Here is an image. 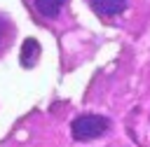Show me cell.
Here are the masks:
<instances>
[{
  "label": "cell",
  "instance_id": "cell-1",
  "mask_svg": "<svg viewBox=\"0 0 150 147\" xmlns=\"http://www.w3.org/2000/svg\"><path fill=\"white\" fill-rule=\"evenodd\" d=\"M108 128H110V119L103 117V114H80L70 124V133L80 142L101 138L103 133H108Z\"/></svg>",
  "mask_w": 150,
  "mask_h": 147
},
{
  "label": "cell",
  "instance_id": "cell-2",
  "mask_svg": "<svg viewBox=\"0 0 150 147\" xmlns=\"http://www.w3.org/2000/svg\"><path fill=\"white\" fill-rule=\"evenodd\" d=\"M89 5L94 7L96 14L110 19V16H117L127 9V0H89Z\"/></svg>",
  "mask_w": 150,
  "mask_h": 147
},
{
  "label": "cell",
  "instance_id": "cell-3",
  "mask_svg": "<svg viewBox=\"0 0 150 147\" xmlns=\"http://www.w3.org/2000/svg\"><path fill=\"white\" fill-rule=\"evenodd\" d=\"M63 5H66V0H33V7L42 19H56L61 14Z\"/></svg>",
  "mask_w": 150,
  "mask_h": 147
},
{
  "label": "cell",
  "instance_id": "cell-4",
  "mask_svg": "<svg viewBox=\"0 0 150 147\" xmlns=\"http://www.w3.org/2000/svg\"><path fill=\"white\" fill-rule=\"evenodd\" d=\"M38 58H40V44H38V40L26 37L23 44H21V65L23 68H33L38 63Z\"/></svg>",
  "mask_w": 150,
  "mask_h": 147
},
{
  "label": "cell",
  "instance_id": "cell-5",
  "mask_svg": "<svg viewBox=\"0 0 150 147\" xmlns=\"http://www.w3.org/2000/svg\"><path fill=\"white\" fill-rule=\"evenodd\" d=\"M12 35H14V26L7 16L0 14V54H5V49L9 47L12 42Z\"/></svg>",
  "mask_w": 150,
  "mask_h": 147
}]
</instances>
